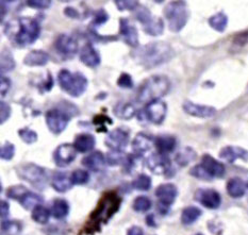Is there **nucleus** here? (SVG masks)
<instances>
[{
  "instance_id": "obj_1",
  "label": "nucleus",
  "mask_w": 248,
  "mask_h": 235,
  "mask_svg": "<svg viewBox=\"0 0 248 235\" xmlns=\"http://www.w3.org/2000/svg\"><path fill=\"white\" fill-rule=\"evenodd\" d=\"M175 56L172 47L166 42H152L147 45L138 47L132 52V58L140 66L153 69L169 63Z\"/></svg>"
},
{
  "instance_id": "obj_2",
  "label": "nucleus",
  "mask_w": 248,
  "mask_h": 235,
  "mask_svg": "<svg viewBox=\"0 0 248 235\" xmlns=\"http://www.w3.org/2000/svg\"><path fill=\"white\" fill-rule=\"evenodd\" d=\"M5 27V33L11 31L9 35L10 39H12L13 42L18 47H27L39 40L41 34V26L39 20L32 17H19L15 20V23H11Z\"/></svg>"
},
{
  "instance_id": "obj_3",
  "label": "nucleus",
  "mask_w": 248,
  "mask_h": 235,
  "mask_svg": "<svg viewBox=\"0 0 248 235\" xmlns=\"http://www.w3.org/2000/svg\"><path fill=\"white\" fill-rule=\"evenodd\" d=\"M79 113L80 111L76 105L64 100L56 108L46 112L45 121L47 128L52 134H61L65 131L73 117L77 116Z\"/></svg>"
},
{
  "instance_id": "obj_4",
  "label": "nucleus",
  "mask_w": 248,
  "mask_h": 235,
  "mask_svg": "<svg viewBox=\"0 0 248 235\" xmlns=\"http://www.w3.org/2000/svg\"><path fill=\"white\" fill-rule=\"evenodd\" d=\"M170 80L163 74H154L145 79L140 85L137 100L140 103H150L155 100H160L170 92Z\"/></svg>"
},
{
  "instance_id": "obj_5",
  "label": "nucleus",
  "mask_w": 248,
  "mask_h": 235,
  "mask_svg": "<svg viewBox=\"0 0 248 235\" xmlns=\"http://www.w3.org/2000/svg\"><path fill=\"white\" fill-rule=\"evenodd\" d=\"M58 82L63 92L74 98L82 96L89 87V80L82 73H72L68 69L59 72Z\"/></svg>"
},
{
  "instance_id": "obj_6",
  "label": "nucleus",
  "mask_w": 248,
  "mask_h": 235,
  "mask_svg": "<svg viewBox=\"0 0 248 235\" xmlns=\"http://www.w3.org/2000/svg\"><path fill=\"white\" fill-rule=\"evenodd\" d=\"M164 17L171 32H180L190 18V10L186 1H170L164 8Z\"/></svg>"
},
{
  "instance_id": "obj_7",
  "label": "nucleus",
  "mask_w": 248,
  "mask_h": 235,
  "mask_svg": "<svg viewBox=\"0 0 248 235\" xmlns=\"http://www.w3.org/2000/svg\"><path fill=\"white\" fill-rule=\"evenodd\" d=\"M18 178L28 182L34 189L43 191L48 183V174L44 167L34 163L20 164L15 168Z\"/></svg>"
},
{
  "instance_id": "obj_8",
  "label": "nucleus",
  "mask_w": 248,
  "mask_h": 235,
  "mask_svg": "<svg viewBox=\"0 0 248 235\" xmlns=\"http://www.w3.org/2000/svg\"><path fill=\"white\" fill-rule=\"evenodd\" d=\"M167 105L163 100H155L146 104L144 109L137 113L138 120L141 122H152L154 125H161L166 118Z\"/></svg>"
},
{
  "instance_id": "obj_9",
  "label": "nucleus",
  "mask_w": 248,
  "mask_h": 235,
  "mask_svg": "<svg viewBox=\"0 0 248 235\" xmlns=\"http://www.w3.org/2000/svg\"><path fill=\"white\" fill-rule=\"evenodd\" d=\"M120 206L121 198H118L114 194H108L101 199L98 206L96 207L93 214L91 215V218L97 222H106L118 211Z\"/></svg>"
},
{
  "instance_id": "obj_10",
  "label": "nucleus",
  "mask_w": 248,
  "mask_h": 235,
  "mask_svg": "<svg viewBox=\"0 0 248 235\" xmlns=\"http://www.w3.org/2000/svg\"><path fill=\"white\" fill-rule=\"evenodd\" d=\"M146 164L150 172L155 175H163L166 178H171L175 176V169L172 168L170 160L165 154L159 152L152 153L147 158Z\"/></svg>"
},
{
  "instance_id": "obj_11",
  "label": "nucleus",
  "mask_w": 248,
  "mask_h": 235,
  "mask_svg": "<svg viewBox=\"0 0 248 235\" xmlns=\"http://www.w3.org/2000/svg\"><path fill=\"white\" fill-rule=\"evenodd\" d=\"M130 143V130L125 127H118L108 133L105 145L111 150L124 151Z\"/></svg>"
},
{
  "instance_id": "obj_12",
  "label": "nucleus",
  "mask_w": 248,
  "mask_h": 235,
  "mask_svg": "<svg viewBox=\"0 0 248 235\" xmlns=\"http://www.w3.org/2000/svg\"><path fill=\"white\" fill-rule=\"evenodd\" d=\"M55 49L61 57L72 59L77 55L79 50L78 42L74 36L69 34H60L55 41Z\"/></svg>"
},
{
  "instance_id": "obj_13",
  "label": "nucleus",
  "mask_w": 248,
  "mask_h": 235,
  "mask_svg": "<svg viewBox=\"0 0 248 235\" xmlns=\"http://www.w3.org/2000/svg\"><path fill=\"white\" fill-rule=\"evenodd\" d=\"M78 151L74 144H61L53 152V162L59 167H66L71 165L77 157Z\"/></svg>"
},
{
  "instance_id": "obj_14",
  "label": "nucleus",
  "mask_w": 248,
  "mask_h": 235,
  "mask_svg": "<svg viewBox=\"0 0 248 235\" xmlns=\"http://www.w3.org/2000/svg\"><path fill=\"white\" fill-rule=\"evenodd\" d=\"M194 198L198 204L210 210H217L222 205V197L217 191L212 189L197 190Z\"/></svg>"
},
{
  "instance_id": "obj_15",
  "label": "nucleus",
  "mask_w": 248,
  "mask_h": 235,
  "mask_svg": "<svg viewBox=\"0 0 248 235\" xmlns=\"http://www.w3.org/2000/svg\"><path fill=\"white\" fill-rule=\"evenodd\" d=\"M120 37L126 45L132 48L139 47V32L137 27L134 26L128 18H120Z\"/></svg>"
},
{
  "instance_id": "obj_16",
  "label": "nucleus",
  "mask_w": 248,
  "mask_h": 235,
  "mask_svg": "<svg viewBox=\"0 0 248 235\" xmlns=\"http://www.w3.org/2000/svg\"><path fill=\"white\" fill-rule=\"evenodd\" d=\"M182 110L187 115L197 117V118H211L217 113V110L211 105L198 104L191 100H186L182 104Z\"/></svg>"
},
{
  "instance_id": "obj_17",
  "label": "nucleus",
  "mask_w": 248,
  "mask_h": 235,
  "mask_svg": "<svg viewBox=\"0 0 248 235\" xmlns=\"http://www.w3.org/2000/svg\"><path fill=\"white\" fill-rule=\"evenodd\" d=\"M201 165L211 180L217 178H223L225 176L226 168L224 164L217 161L212 156H210V154H203Z\"/></svg>"
},
{
  "instance_id": "obj_18",
  "label": "nucleus",
  "mask_w": 248,
  "mask_h": 235,
  "mask_svg": "<svg viewBox=\"0 0 248 235\" xmlns=\"http://www.w3.org/2000/svg\"><path fill=\"white\" fill-rule=\"evenodd\" d=\"M155 195L159 199L158 204L170 207L171 205H174L177 198L178 189L172 183H164L158 186Z\"/></svg>"
},
{
  "instance_id": "obj_19",
  "label": "nucleus",
  "mask_w": 248,
  "mask_h": 235,
  "mask_svg": "<svg viewBox=\"0 0 248 235\" xmlns=\"http://www.w3.org/2000/svg\"><path fill=\"white\" fill-rule=\"evenodd\" d=\"M79 58L80 61H81L85 66H88L90 68H96L100 65L101 63V58L99 52L97 51L94 46L88 43L85 44L81 50L79 52Z\"/></svg>"
},
{
  "instance_id": "obj_20",
  "label": "nucleus",
  "mask_w": 248,
  "mask_h": 235,
  "mask_svg": "<svg viewBox=\"0 0 248 235\" xmlns=\"http://www.w3.org/2000/svg\"><path fill=\"white\" fill-rule=\"evenodd\" d=\"M219 158L228 163H234L236 160L248 162V150L238 146H226L219 151Z\"/></svg>"
},
{
  "instance_id": "obj_21",
  "label": "nucleus",
  "mask_w": 248,
  "mask_h": 235,
  "mask_svg": "<svg viewBox=\"0 0 248 235\" xmlns=\"http://www.w3.org/2000/svg\"><path fill=\"white\" fill-rule=\"evenodd\" d=\"M107 160L105 154L101 151H94L82 160V165L93 173H98L105 167Z\"/></svg>"
},
{
  "instance_id": "obj_22",
  "label": "nucleus",
  "mask_w": 248,
  "mask_h": 235,
  "mask_svg": "<svg viewBox=\"0 0 248 235\" xmlns=\"http://www.w3.org/2000/svg\"><path fill=\"white\" fill-rule=\"evenodd\" d=\"M153 142H154V140L150 135L145 134V133H143V132L138 133L131 143L134 154L138 157L143 156V154H145L147 151L150 150V148H152V145H153Z\"/></svg>"
},
{
  "instance_id": "obj_23",
  "label": "nucleus",
  "mask_w": 248,
  "mask_h": 235,
  "mask_svg": "<svg viewBox=\"0 0 248 235\" xmlns=\"http://www.w3.org/2000/svg\"><path fill=\"white\" fill-rule=\"evenodd\" d=\"M154 145L157 148V152L167 156V154L175 150L177 146V140L172 135L161 134L154 138Z\"/></svg>"
},
{
  "instance_id": "obj_24",
  "label": "nucleus",
  "mask_w": 248,
  "mask_h": 235,
  "mask_svg": "<svg viewBox=\"0 0 248 235\" xmlns=\"http://www.w3.org/2000/svg\"><path fill=\"white\" fill-rule=\"evenodd\" d=\"M49 55L44 50L34 49L31 50L28 55L24 58V64L29 67H43L49 62Z\"/></svg>"
},
{
  "instance_id": "obj_25",
  "label": "nucleus",
  "mask_w": 248,
  "mask_h": 235,
  "mask_svg": "<svg viewBox=\"0 0 248 235\" xmlns=\"http://www.w3.org/2000/svg\"><path fill=\"white\" fill-rule=\"evenodd\" d=\"M74 146L80 153L92 151L96 146V138L91 133H80L74 141Z\"/></svg>"
},
{
  "instance_id": "obj_26",
  "label": "nucleus",
  "mask_w": 248,
  "mask_h": 235,
  "mask_svg": "<svg viewBox=\"0 0 248 235\" xmlns=\"http://www.w3.org/2000/svg\"><path fill=\"white\" fill-rule=\"evenodd\" d=\"M73 182L71 176L67 173H56L51 180V186L58 193H66L73 188Z\"/></svg>"
},
{
  "instance_id": "obj_27",
  "label": "nucleus",
  "mask_w": 248,
  "mask_h": 235,
  "mask_svg": "<svg viewBox=\"0 0 248 235\" xmlns=\"http://www.w3.org/2000/svg\"><path fill=\"white\" fill-rule=\"evenodd\" d=\"M143 30L146 34L150 36H160L164 32V21L158 16H153L146 24H144Z\"/></svg>"
},
{
  "instance_id": "obj_28",
  "label": "nucleus",
  "mask_w": 248,
  "mask_h": 235,
  "mask_svg": "<svg viewBox=\"0 0 248 235\" xmlns=\"http://www.w3.org/2000/svg\"><path fill=\"white\" fill-rule=\"evenodd\" d=\"M226 190H227V193L230 197H232L234 199H239L245 195L246 184L240 178H232L227 182Z\"/></svg>"
},
{
  "instance_id": "obj_29",
  "label": "nucleus",
  "mask_w": 248,
  "mask_h": 235,
  "mask_svg": "<svg viewBox=\"0 0 248 235\" xmlns=\"http://www.w3.org/2000/svg\"><path fill=\"white\" fill-rule=\"evenodd\" d=\"M114 114L120 119L129 120L137 115V110L130 103H118L114 108Z\"/></svg>"
},
{
  "instance_id": "obj_30",
  "label": "nucleus",
  "mask_w": 248,
  "mask_h": 235,
  "mask_svg": "<svg viewBox=\"0 0 248 235\" xmlns=\"http://www.w3.org/2000/svg\"><path fill=\"white\" fill-rule=\"evenodd\" d=\"M71 211V206L65 199L58 198L53 201L51 206V215L56 218V220H64Z\"/></svg>"
},
{
  "instance_id": "obj_31",
  "label": "nucleus",
  "mask_w": 248,
  "mask_h": 235,
  "mask_svg": "<svg viewBox=\"0 0 248 235\" xmlns=\"http://www.w3.org/2000/svg\"><path fill=\"white\" fill-rule=\"evenodd\" d=\"M202 214V210L196 206H186L181 213V222L185 226H191L196 222Z\"/></svg>"
},
{
  "instance_id": "obj_32",
  "label": "nucleus",
  "mask_w": 248,
  "mask_h": 235,
  "mask_svg": "<svg viewBox=\"0 0 248 235\" xmlns=\"http://www.w3.org/2000/svg\"><path fill=\"white\" fill-rule=\"evenodd\" d=\"M208 24L213 30L219 32V33H223V32H225L226 29H227L228 16L224 12H218L212 15L211 17L208 19Z\"/></svg>"
},
{
  "instance_id": "obj_33",
  "label": "nucleus",
  "mask_w": 248,
  "mask_h": 235,
  "mask_svg": "<svg viewBox=\"0 0 248 235\" xmlns=\"http://www.w3.org/2000/svg\"><path fill=\"white\" fill-rule=\"evenodd\" d=\"M43 201H44V198L41 195L29 191L21 197V199L18 202L25 210H33L35 206H40Z\"/></svg>"
},
{
  "instance_id": "obj_34",
  "label": "nucleus",
  "mask_w": 248,
  "mask_h": 235,
  "mask_svg": "<svg viewBox=\"0 0 248 235\" xmlns=\"http://www.w3.org/2000/svg\"><path fill=\"white\" fill-rule=\"evenodd\" d=\"M16 62L14 57L8 48H3L1 51V74L14 71Z\"/></svg>"
},
{
  "instance_id": "obj_35",
  "label": "nucleus",
  "mask_w": 248,
  "mask_h": 235,
  "mask_svg": "<svg viewBox=\"0 0 248 235\" xmlns=\"http://www.w3.org/2000/svg\"><path fill=\"white\" fill-rule=\"evenodd\" d=\"M51 215V212L47 207L43 206H35L33 210H32V214L31 217L35 222L40 223V225H45V223L48 222Z\"/></svg>"
},
{
  "instance_id": "obj_36",
  "label": "nucleus",
  "mask_w": 248,
  "mask_h": 235,
  "mask_svg": "<svg viewBox=\"0 0 248 235\" xmlns=\"http://www.w3.org/2000/svg\"><path fill=\"white\" fill-rule=\"evenodd\" d=\"M196 159V152L191 147H186L176 156L175 161L180 166H186L192 161Z\"/></svg>"
},
{
  "instance_id": "obj_37",
  "label": "nucleus",
  "mask_w": 248,
  "mask_h": 235,
  "mask_svg": "<svg viewBox=\"0 0 248 235\" xmlns=\"http://www.w3.org/2000/svg\"><path fill=\"white\" fill-rule=\"evenodd\" d=\"M152 178L148 175L141 174L132 181V188L141 191H146L152 188Z\"/></svg>"
},
{
  "instance_id": "obj_38",
  "label": "nucleus",
  "mask_w": 248,
  "mask_h": 235,
  "mask_svg": "<svg viewBox=\"0 0 248 235\" xmlns=\"http://www.w3.org/2000/svg\"><path fill=\"white\" fill-rule=\"evenodd\" d=\"M21 223L17 220H4L1 222V235H18Z\"/></svg>"
},
{
  "instance_id": "obj_39",
  "label": "nucleus",
  "mask_w": 248,
  "mask_h": 235,
  "mask_svg": "<svg viewBox=\"0 0 248 235\" xmlns=\"http://www.w3.org/2000/svg\"><path fill=\"white\" fill-rule=\"evenodd\" d=\"M109 18H110V16L107 13V11L105 9H99L98 11H96V12L94 13L93 19H92L91 25H90V29L97 30L98 27L107 24Z\"/></svg>"
},
{
  "instance_id": "obj_40",
  "label": "nucleus",
  "mask_w": 248,
  "mask_h": 235,
  "mask_svg": "<svg viewBox=\"0 0 248 235\" xmlns=\"http://www.w3.org/2000/svg\"><path fill=\"white\" fill-rule=\"evenodd\" d=\"M152 206H153L152 200H150L148 197H145V196L137 197L132 204L133 210L136 212H139V213L147 212L148 210H150Z\"/></svg>"
},
{
  "instance_id": "obj_41",
  "label": "nucleus",
  "mask_w": 248,
  "mask_h": 235,
  "mask_svg": "<svg viewBox=\"0 0 248 235\" xmlns=\"http://www.w3.org/2000/svg\"><path fill=\"white\" fill-rule=\"evenodd\" d=\"M18 136L20 137V140L23 141L26 144H33L35 142H37V138H39V135H37V133L30 129L28 127H25V128H21V129L18 130L17 132Z\"/></svg>"
},
{
  "instance_id": "obj_42",
  "label": "nucleus",
  "mask_w": 248,
  "mask_h": 235,
  "mask_svg": "<svg viewBox=\"0 0 248 235\" xmlns=\"http://www.w3.org/2000/svg\"><path fill=\"white\" fill-rule=\"evenodd\" d=\"M71 179L74 185H84L90 181V174L83 169H76L72 173Z\"/></svg>"
},
{
  "instance_id": "obj_43",
  "label": "nucleus",
  "mask_w": 248,
  "mask_h": 235,
  "mask_svg": "<svg viewBox=\"0 0 248 235\" xmlns=\"http://www.w3.org/2000/svg\"><path fill=\"white\" fill-rule=\"evenodd\" d=\"M27 191H29V190L24 185H13L8 189L7 197L10 199L19 201L21 199V197H23Z\"/></svg>"
},
{
  "instance_id": "obj_44",
  "label": "nucleus",
  "mask_w": 248,
  "mask_h": 235,
  "mask_svg": "<svg viewBox=\"0 0 248 235\" xmlns=\"http://www.w3.org/2000/svg\"><path fill=\"white\" fill-rule=\"evenodd\" d=\"M126 157H124L123 151L111 150L107 153L106 160H107V163L111 165V166H116V165H120V164L123 165L124 162H125Z\"/></svg>"
},
{
  "instance_id": "obj_45",
  "label": "nucleus",
  "mask_w": 248,
  "mask_h": 235,
  "mask_svg": "<svg viewBox=\"0 0 248 235\" xmlns=\"http://www.w3.org/2000/svg\"><path fill=\"white\" fill-rule=\"evenodd\" d=\"M115 7L118 11H136L140 7V2L138 0H115Z\"/></svg>"
},
{
  "instance_id": "obj_46",
  "label": "nucleus",
  "mask_w": 248,
  "mask_h": 235,
  "mask_svg": "<svg viewBox=\"0 0 248 235\" xmlns=\"http://www.w3.org/2000/svg\"><path fill=\"white\" fill-rule=\"evenodd\" d=\"M15 156V145L13 143L4 142L3 145L0 148V158L4 161H11Z\"/></svg>"
},
{
  "instance_id": "obj_47",
  "label": "nucleus",
  "mask_w": 248,
  "mask_h": 235,
  "mask_svg": "<svg viewBox=\"0 0 248 235\" xmlns=\"http://www.w3.org/2000/svg\"><path fill=\"white\" fill-rule=\"evenodd\" d=\"M248 44V29L242 32H239L238 34H235L232 41V48L233 49H241V48L245 47Z\"/></svg>"
},
{
  "instance_id": "obj_48",
  "label": "nucleus",
  "mask_w": 248,
  "mask_h": 235,
  "mask_svg": "<svg viewBox=\"0 0 248 235\" xmlns=\"http://www.w3.org/2000/svg\"><path fill=\"white\" fill-rule=\"evenodd\" d=\"M106 122H108L109 125H112L113 120L110 118L109 116H107L105 114L97 115L94 117V119H93V124L98 126V132H107Z\"/></svg>"
},
{
  "instance_id": "obj_49",
  "label": "nucleus",
  "mask_w": 248,
  "mask_h": 235,
  "mask_svg": "<svg viewBox=\"0 0 248 235\" xmlns=\"http://www.w3.org/2000/svg\"><path fill=\"white\" fill-rule=\"evenodd\" d=\"M117 87L124 89H130L133 88V79L131 74L123 73L117 79Z\"/></svg>"
},
{
  "instance_id": "obj_50",
  "label": "nucleus",
  "mask_w": 248,
  "mask_h": 235,
  "mask_svg": "<svg viewBox=\"0 0 248 235\" xmlns=\"http://www.w3.org/2000/svg\"><path fill=\"white\" fill-rule=\"evenodd\" d=\"M11 115H12L11 105L8 103H5V101L1 100V103H0V124H5L9 120Z\"/></svg>"
},
{
  "instance_id": "obj_51",
  "label": "nucleus",
  "mask_w": 248,
  "mask_h": 235,
  "mask_svg": "<svg viewBox=\"0 0 248 235\" xmlns=\"http://www.w3.org/2000/svg\"><path fill=\"white\" fill-rule=\"evenodd\" d=\"M27 7L34 10H46L51 7V0H28L26 1Z\"/></svg>"
},
{
  "instance_id": "obj_52",
  "label": "nucleus",
  "mask_w": 248,
  "mask_h": 235,
  "mask_svg": "<svg viewBox=\"0 0 248 235\" xmlns=\"http://www.w3.org/2000/svg\"><path fill=\"white\" fill-rule=\"evenodd\" d=\"M190 175L192 177L199 179V180H206V181H210V177L208 176V174L204 172V169L202 168V166L201 164L196 165V166H194L190 169Z\"/></svg>"
},
{
  "instance_id": "obj_53",
  "label": "nucleus",
  "mask_w": 248,
  "mask_h": 235,
  "mask_svg": "<svg viewBox=\"0 0 248 235\" xmlns=\"http://www.w3.org/2000/svg\"><path fill=\"white\" fill-rule=\"evenodd\" d=\"M53 77L51 76V73L48 72L47 73V78L45 79V81H43L42 84L40 85V89H42V93H46V92H50L51 88H53Z\"/></svg>"
},
{
  "instance_id": "obj_54",
  "label": "nucleus",
  "mask_w": 248,
  "mask_h": 235,
  "mask_svg": "<svg viewBox=\"0 0 248 235\" xmlns=\"http://www.w3.org/2000/svg\"><path fill=\"white\" fill-rule=\"evenodd\" d=\"M11 87H12V82H11V80L8 77L2 76L1 74V81H0V88H1V97H5V95L8 94Z\"/></svg>"
},
{
  "instance_id": "obj_55",
  "label": "nucleus",
  "mask_w": 248,
  "mask_h": 235,
  "mask_svg": "<svg viewBox=\"0 0 248 235\" xmlns=\"http://www.w3.org/2000/svg\"><path fill=\"white\" fill-rule=\"evenodd\" d=\"M64 15L71 19H80V12L74 7H66L64 9Z\"/></svg>"
},
{
  "instance_id": "obj_56",
  "label": "nucleus",
  "mask_w": 248,
  "mask_h": 235,
  "mask_svg": "<svg viewBox=\"0 0 248 235\" xmlns=\"http://www.w3.org/2000/svg\"><path fill=\"white\" fill-rule=\"evenodd\" d=\"M0 206H1V209H0V211H1V218H7L10 214V206L7 201L4 200H1V204H0Z\"/></svg>"
},
{
  "instance_id": "obj_57",
  "label": "nucleus",
  "mask_w": 248,
  "mask_h": 235,
  "mask_svg": "<svg viewBox=\"0 0 248 235\" xmlns=\"http://www.w3.org/2000/svg\"><path fill=\"white\" fill-rule=\"evenodd\" d=\"M127 235H144V232H143V229L141 227L133 226L129 229L127 232Z\"/></svg>"
},
{
  "instance_id": "obj_58",
  "label": "nucleus",
  "mask_w": 248,
  "mask_h": 235,
  "mask_svg": "<svg viewBox=\"0 0 248 235\" xmlns=\"http://www.w3.org/2000/svg\"><path fill=\"white\" fill-rule=\"evenodd\" d=\"M146 223L147 225L149 226V227H153V228H155V227H157V222H155V216L153 215V214H150V215H148L147 217H146Z\"/></svg>"
},
{
  "instance_id": "obj_59",
  "label": "nucleus",
  "mask_w": 248,
  "mask_h": 235,
  "mask_svg": "<svg viewBox=\"0 0 248 235\" xmlns=\"http://www.w3.org/2000/svg\"><path fill=\"white\" fill-rule=\"evenodd\" d=\"M195 235H203V234H202V233H197V234H195Z\"/></svg>"
},
{
  "instance_id": "obj_60",
  "label": "nucleus",
  "mask_w": 248,
  "mask_h": 235,
  "mask_svg": "<svg viewBox=\"0 0 248 235\" xmlns=\"http://www.w3.org/2000/svg\"><path fill=\"white\" fill-rule=\"evenodd\" d=\"M246 188L248 189V182H247V184H246Z\"/></svg>"
},
{
  "instance_id": "obj_61",
  "label": "nucleus",
  "mask_w": 248,
  "mask_h": 235,
  "mask_svg": "<svg viewBox=\"0 0 248 235\" xmlns=\"http://www.w3.org/2000/svg\"><path fill=\"white\" fill-rule=\"evenodd\" d=\"M247 90H248V84H247Z\"/></svg>"
}]
</instances>
